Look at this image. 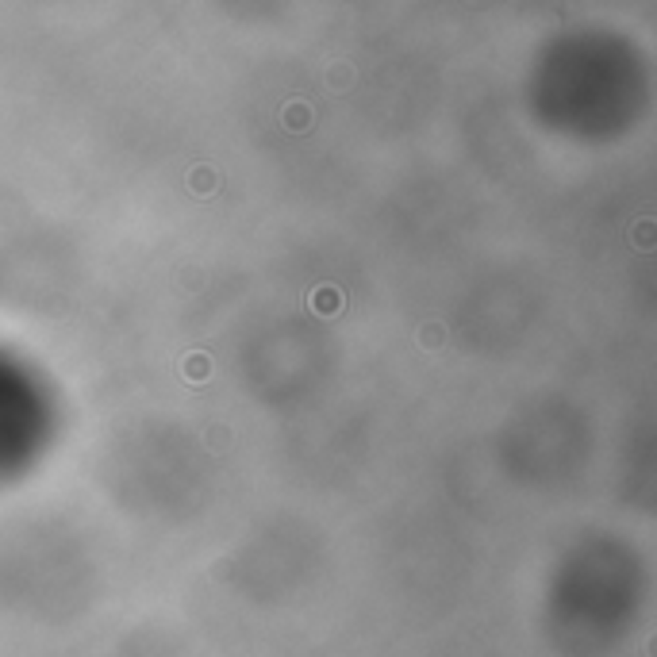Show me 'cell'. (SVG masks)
<instances>
[{"label": "cell", "instance_id": "cell-2", "mask_svg": "<svg viewBox=\"0 0 657 657\" xmlns=\"http://www.w3.org/2000/svg\"><path fill=\"white\" fill-rule=\"evenodd\" d=\"M208 373V361H204V354H193V361H189V377H204Z\"/></svg>", "mask_w": 657, "mask_h": 657}, {"label": "cell", "instance_id": "cell-1", "mask_svg": "<svg viewBox=\"0 0 657 657\" xmlns=\"http://www.w3.org/2000/svg\"><path fill=\"white\" fill-rule=\"evenodd\" d=\"M208 174H212V169H193L189 184H193V189H196V184H200V189H212V177H208Z\"/></svg>", "mask_w": 657, "mask_h": 657}]
</instances>
